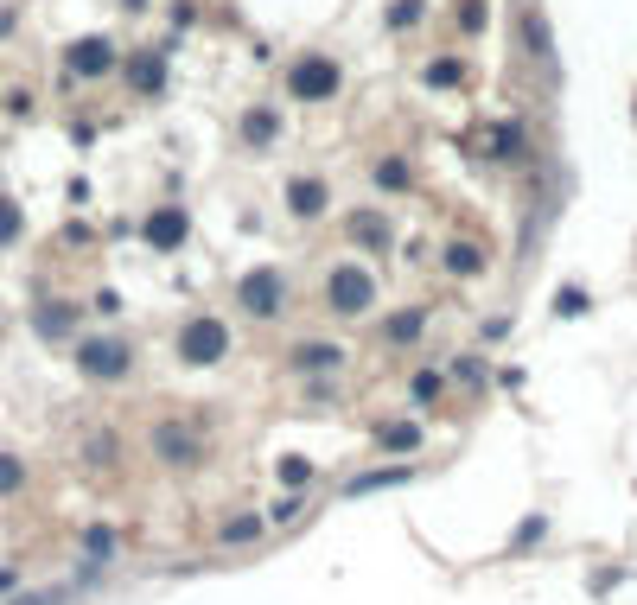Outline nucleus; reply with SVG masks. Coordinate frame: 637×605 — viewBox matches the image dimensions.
I'll return each mask as SVG.
<instances>
[{"mask_svg": "<svg viewBox=\"0 0 637 605\" xmlns=\"http://www.w3.org/2000/svg\"><path fill=\"white\" fill-rule=\"evenodd\" d=\"M344 236H351L357 249H389L395 223H389V211H376V204H357V211H344Z\"/></svg>", "mask_w": 637, "mask_h": 605, "instance_id": "nucleus-12", "label": "nucleus"}, {"mask_svg": "<svg viewBox=\"0 0 637 605\" xmlns=\"http://www.w3.org/2000/svg\"><path fill=\"white\" fill-rule=\"evenodd\" d=\"M77 325H83V306L77 300H39V306H32V332H39L45 344H64Z\"/></svg>", "mask_w": 637, "mask_h": 605, "instance_id": "nucleus-13", "label": "nucleus"}, {"mask_svg": "<svg viewBox=\"0 0 637 605\" xmlns=\"http://www.w3.org/2000/svg\"><path fill=\"white\" fill-rule=\"evenodd\" d=\"M459 77H466V64H459V58H427V64H421V83H427V90H453Z\"/></svg>", "mask_w": 637, "mask_h": 605, "instance_id": "nucleus-22", "label": "nucleus"}, {"mask_svg": "<svg viewBox=\"0 0 637 605\" xmlns=\"http://www.w3.org/2000/svg\"><path fill=\"white\" fill-rule=\"evenodd\" d=\"M236 141H243L249 153H268L274 141H281V109H274V102H249L243 121H236Z\"/></svg>", "mask_w": 637, "mask_h": 605, "instance_id": "nucleus-11", "label": "nucleus"}, {"mask_svg": "<svg viewBox=\"0 0 637 605\" xmlns=\"http://www.w3.org/2000/svg\"><path fill=\"white\" fill-rule=\"evenodd\" d=\"M172 351H179V363H192V370H211V363L230 357V325L217 313H192L179 325V338H172Z\"/></svg>", "mask_w": 637, "mask_h": 605, "instance_id": "nucleus-3", "label": "nucleus"}, {"mask_svg": "<svg viewBox=\"0 0 637 605\" xmlns=\"http://www.w3.org/2000/svg\"><path fill=\"white\" fill-rule=\"evenodd\" d=\"M485 153H491V160H523V128H516V121H491V128H485Z\"/></svg>", "mask_w": 637, "mask_h": 605, "instance_id": "nucleus-16", "label": "nucleus"}, {"mask_svg": "<svg viewBox=\"0 0 637 605\" xmlns=\"http://www.w3.org/2000/svg\"><path fill=\"white\" fill-rule=\"evenodd\" d=\"M459 26H466V32H485V0H466V7H459Z\"/></svg>", "mask_w": 637, "mask_h": 605, "instance_id": "nucleus-36", "label": "nucleus"}, {"mask_svg": "<svg viewBox=\"0 0 637 605\" xmlns=\"http://www.w3.org/2000/svg\"><path fill=\"white\" fill-rule=\"evenodd\" d=\"M344 344H332V338H300L294 351H287V370L294 376H332V370H344Z\"/></svg>", "mask_w": 637, "mask_h": 605, "instance_id": "nucleus-10", "label": "nucleus"}, {"mask_svg": "<svg viewBox=\"0 0 637 605\" xmlns=\"http://www.w3.org/2000/svg\"><path fill=\"white\" fill-rule=\"evenodd\" d=\"M453 376H459L466 389H478V383H485V363H478V357H459V363H453Z\"/></svg>", "mask_w": 637, "mask_h": 605, "instance_id": "nucleus-33", "label": "nucleus"}, {"mask_svg": "<svg viewBox=\"0 0 637 605\" xmlns=\"http://www.w3.org/2000/svg\"><path fill=\"white\" fill-rule=\"evenodd\" d=\"M122 71H128V90L134 96H160L166 90V51H134Z\"/></svg>", "mask_w": 637, "mask_h": 605, "instance_id": "nucleus-14", "label": "nucleus"}, {"mask_svg": "<svg viewBox=\"0 0 637 605\" xmlns=\"http://www.w3.org/2000/svg\"><path fill=\"white\" fill-rule=\"evenodd\" d=\"M255 535H262V516H230V523H223V542H230V548L255 542Z\"/></svg>", "mask_w": 637, "mask_h": 605, "instance_id": "nucleus-28", "label": "nucleus"}, {"mask_svg": "<svg viewBox=\"0 0 637 605\" xmlns=\"http://www.w3.org/2000/svg\"><path fill=\"white\" fill-rule=\"evenodd\" d=\"M523 51H529L536 64H555V32H548L542 13H523Z\"/></svg>", "mask_w": 637, "mask_h": 605, "instance_id": "nucleus-17", "label": "nucleus"}, {"mask_svg": "<svg viewBox=\"0 0 637 605\" xmlns=\"http://www.w3.org/2000/svg\"><path fill=\"white\" fill-rule=\"evenodd\" d=\"M20 491H26V459L0 453V497H20Z\"/></svg>", "mask_w": 637, "mask_h": 605, "instance_id": "nucleus-25", "label": "nucleus"}, {"mask_svg": "<svg viewBox=\"0 0 637 605\" xmlns=\"http://www.w3.org/2000/svg\"><path fill=\"white\" fill-rule=\"evenodd\" d=\"M274 478H281V491H306L313 484V459H300V453L274 459Z\"/></svg>", "mask_w": 637, "mask_h": 605, "instance_id": "nucleus-23", "label": "nucleus"}, {"mask_svg": "<svg viewBox=\"0 0 637 605\" xmlns=\"http://www.w3.org/2000/svg\"><path fill=\"white\" fill-rule=\"evenodd\" d=\"M71 363L90 376V383H128V376H134V344L128 338H109V332H102V338H77V357Z\"/></svg>", "mask_w": 637, "mask_h": 605, "instance_id": "nucleus-4", "label": "nucleus"}, {"mask_svg": "<svg viewBox=\"0 0 637 605\" xmlns=\"http://www.w3.org/2000/svg\"><path fill=\"white\" fill-rule=\"evenodd\" d=\"M440 389H446V376H440V370H415V389H408V395H415V402L427 408V402H434Z\"/></svg>", "mask_w": 637, "mask_h": 605, "instance_id": "nucleus-30", "label": "nucleus"}, {"mask_svg": "<svg viewBox=\"0 0 637 605\" xmlns=\"http://www.w3.org/2000/svg\"><path fill=\"white\" fill-rule=\"evenodd\" d=\"M427 20V0H395L389 7V32H415Z\"/></svg>", "mask_w": 637, "mask_h": 605, "instance_id": "nucleus-26", "label": "nucleus"}, {"mask_svg": "<svg viewBox=\"0 0 637 605\" xmlns=\"http://www.w3.org/2000/svg\"><path fill=\"white\" fill-rule=\"evenodd\" d=\"M83 459H90L96 472H102V465H115V459H122V440H115V434H90V446H83Z\"/></svg>", "mask_w": 637, "mask_h": 605, "instance_id": "nucleus-27", "label": "nucleus"}, {"mask_svg": "<svg viewBox=\"0 0 637 605\" xmlns=\"http://www.w3.org/2000/svg\"><path fill=\"white\" fill-rule=\"evenodd\" d=\"M421 325H427V306H402V313L383 325V338H389V344H415Z\"/></svg>", "mask_w": 637, "mask_h": 605, "instance_id": "nucleus-21", "label": "nucleus"}, {"mask_svg": "<svg viewBox=\"0 0 637 605\" xmlns=\"http://www.w3.org/2000/svg\"><path fill=\"white\" fill-rule=\"evenodd\" d=\"M109 555H115V529L109 523H90V529H83V561H90V574H96V567H109Z\"/></svg>", "mask_w": 637, "mask_h": 605, "instance_id": "nucleus-20", "label": "nucleus"}, {"mask_svg": "<svg viewBox=\"0 0 637 605\" xmlns=\"http://www.w3.org/2000/svg\"><path fill=\"white\" fill-rule=\"evenodd\" d=\"M13 586H20V567H0V599H7Z\"/></svg>", "mask_w": 637, "mask_h": 605, "instance_id": "nucleus-37", "label": "nucleus"}, {"mask_svg": "<svg viewBox=\"0 0 637 605\" xmlns=\"http://www.w3.org/2000/svg\"><path fill=\"white\" fill-rule=\"evenodd\" d=\"M555 313H561V319H580V313H587V293H580V287H561V293H555Z\"/></svg>", "mask_w": 637, "mask_h": 605, "instance_id": "nucleus-31", "label": "nucleus"}, {"mask_svg": "<svg viewBox=\"0 0 637 605\" xmlns=\"http://www.w3.org/2000/svg\"><path fill=\"white\" fill-rule=\"evenodd\" d=\"M185 236H192V211H185V204H153L147 223H141V242H147L153 255L185 249Z\"/></svg>", "mask_w": 637, "mask_h": 605, "instance_id": "nucleus-6", "label": "nucleus"}, {"mask_svg": "<svg viewBox=\"0 0 637 605\" xmlns=\"http://www.w3.org/2000/svg\"><path fill=\"white\" fill-rule=\"evenodd\" d=\"M90 313H102V319H115V313H122V293H115V287H102L96 300H90Z\"/></svg>", "mask_w": 637, "mask_h": 605, "instance_id": "nucleus-34", "label": "nucleus"}, {"mask_svg": "<svg viewBox=\"0 0 637 605\" xmlns=\"http://www.w3.org/2000/svg\"><path fill=\"white\" fill-rule=\"evenodd\" d=\"M236 306H243L249 319H281L287 313V274L281 268H249L243 281H236Z\"/></svg>", "mask_w": 637, "mask_h": 605, "instance_id": "nucleus-5", "label": "nucleus"}, {"mask_svg": "<svg viewBox=\"0 0 637 605\" xmlns=\"http://www.w3.org/2000/svg\"><path fill=\"white\" fill-rule=\"evenodd\" d=\"M376 446H383V453H415L421 427L415 421H383V427H376Z\"/></svg>", "mask_w": 637, "mask_h": 605, "instance_id": "nucleus-19", "label": "nucleus"}, {"mask_svg": "<svg viewBox=\"0 0 637 605\" xmlns=\"http://www.w3.org/2000/svg\"><path fill=\"white\" fill-rule=\"evenodd\" d=\"M376 306V274L364 262H338L325 274V313L332 319H364Z\"/></svg>", "mask_w": 637, "mask_h": 605, "instance_id": "nucleus-2", "label": "nucleus"}, {"mask_svg": "<svg viewBox=\"0 0 637 605\" xmlns=\"http://www.w3.org/2000/svg\"><path fill=\"white\" fill-rule=\"evenodd\" d=\"M402 478H408V465H383V472H364L351 491H383V484H402Z\"/></svg>", "mask_w": 637, "mask_h": 605, "instance_id": "nucleus-29", "label": "nucleus"}, {"mask_svg": "<svg viewBox=\"0 0 637 605\" xmlns=\"http://www.w3.org/2000/svg\"><path fill=\"white\" fill-rule=\"evenodd\" d=\"M338 90H344V64L332 51H300L287 64V96L294 102H338Z\"/></svg>", "mask_w": 637, "mask_h": 605, "instance_id": "nucleus-1", "label": "nucleus"}, {"mask_svg": "<svg viewBox=\"0 0 637 605\" xmlns=\"http://www.w3.org/2000/svg\"><path fill=\"white\" fill-rule=\"evenodd\" d=\"M440 268L453 274V281H472V274L491 268V255L478 249V242H446V249H440Z\"/></svg>", "mask_w": 637, "mask_h": 605, "instance_id": "nucleus-15", "label": "nucleus"}, {"mask_svg": "<svg viewBox=\"0 0 637 605\" xmlns=\"http://www.w3.org/2000/svg\"><path fill=\"white\" fill-rule=\"evenodd\" d=\"M287 211H294L300 223H319L325 211H332V185L319 179V172H294V179H287Z\"/></svg>", "mask_w": 637, "mask_h": 605, "instance_id": "nucleus-9", "label": "nucleus"}, {"mask_svg": "<svg viewBox=\"0 0 637 605\" xmlns=\"http://www.w3.org/2000/svg\"><path fill=\"white\" fill-rule=\"evenodd\" d=\"M20 236H26V211L13 198H0V249H13Z\"/></svg>", "mask_w": 637, "mask_h": 605, "instance_id": "nucleus-24", "label": "nucleus"}, {"mask_svg": "<svg viewBox=\"0 0 637 605\" xmlns=\"http://www.w3.org/2000/svg\"><path fill=\"white\" fill-rule=\"evenodd\" d=\"M370 179H376V192H408V185H415V166H408L402 153H389V160L370 166Z\"/></svg>", "mask_w": 637, "mask_h": 605, "instance_id": "nucleus-18", "label": "nucleus"}, {"mask_svg": "<svg viewBox=\"0 0 637 605\" xmlns=\"http://www.w3.org/2000/svg\"><path fill=\"white\" fill-rule=\"evenodd\" d=\"M147 446H153V459H160V465H172V472H179V465H198V459H204V446H198V434H192L185 421H160Z\"/></svg>", "mask_w": 637, "mask_h": 605, "instance_id": "nucleus-8", "label": "nucleus"}, {"mask_svg": "<svg viewBox=\"0 0 637 605\" xmlns=\"http://www.w3.org/2000/svg\"><path fill=\"white\" fill-rule=\"evenodd\" d=\"M109 71H115V45L102 39V32H90V39H77V45H64V77L96 83V77H109Z\"/></svg>", "mask_w": 637, "mask_h": 605, "instance_id": "nucleus-7", "label": "nucleus"}, {"mask_svg": "<svg viewBox=\"0 0 637 605\" xmlns=\"http://www.w3.org/2000/svg\"><path fill=\"white\" fill-rule=\"evenodd\" d=\"M0 102H7V115H13V121H26V115H32V90H7Z\"/></svg>", "mask_w": 637, "mask_h": 605, "instance_id": "nucleus-35", "label": "nucleus"}, {"mask_svg": "<svg viewBox=\"0 0 637 605\" xmlns=\"http://www.w3.org/2000/svg\"><path fill=\"white\" fill-rule=\"evenodd\" d=\"M300 510H306V504H300V491H287V497H274V504H268V523H294Z\"/></svg>", "mask_w": 637, "mask_h": 605, "instance_id": "nucleus-32", "label": "nucleus"}]
</instances>
